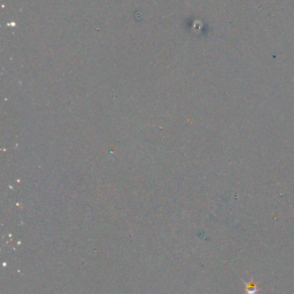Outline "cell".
I'll list each match as a JSON object with an SVG mask.
<instances>
[{
    "mask_svg": "<svg viewBox=\"0 0 294 294\" xmlns=\"http://www.w3.org/2000/svg\"><path fill=\"white\" fill-rule=\"evenodd\" d=\"M257 292V289H256V285L254 283L249 284V287H247V292L246 294H256Z\"/></svg>",
    "mask_w": 294,
    "mask_h": 294,
    "instance_id": "obj_1",
    "label": "cell"
}]
</instances>
